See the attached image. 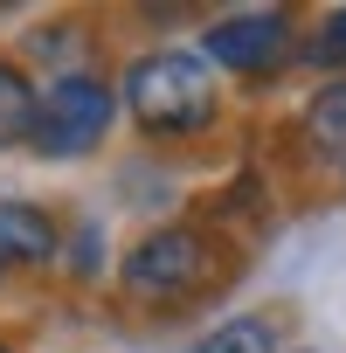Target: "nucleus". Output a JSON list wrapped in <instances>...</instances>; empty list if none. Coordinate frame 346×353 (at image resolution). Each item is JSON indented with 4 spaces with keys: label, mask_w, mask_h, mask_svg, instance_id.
Returning a JSON list of instances; mask_svg holds the SVG:
<instances>
[{
    "label": "nucleus",
    "mask_w": 346,
    "mask_h": 353,
    "mask_svg": "<svg viewBox=\"0 0 346 353\" xmlns=\"http://www.w3.org/2000/svg\"><path fill=\"white\" fill-rule=\"evenodd\" d=\"M0 353H14V346H0Z\"/></svg>",
    "instance_id": "9d476101"
},
{
    "label": "nucleus",
    "mask_w": 346,
    "mask_h": 353,
    "mask_svg": "<svg viewBox=\"0 0 346 353\" xmlns=\"http://www.w3.org/2000/svg\"><path fill=\"white\" fill-rule=\"evenodd\" d=\"M312 56H318V63H339V70H346V8H332V14H325V28H318Z\"/></svg>",
    "instance_id": "1a4fd4ad"
},
{
    "label": "nucleus",
    "mask_w": 346,
    "mask_h": 353,
    "mask_svg": "<svg viewBox=\"0 0 346 353\" xmlns=\"http://www.w3.org/2000/svg\"><path fill=\"white\" fill-rule=\"evenodd\" d=\"M35 97H42V90H35L14 63H0V152L28 139V125H35Z\"/></svg>",
    "instance_id": "0eeeda50"
},
{
    "label": "nucleus",
    "mask_w": 346,
    "mask_h": 353,
    "mask_svg": "<svg viewBox=\"0 0 346 353\" xmlns=\"http://www.w3.org/2000/svg\"><path fill=\"white\" fill-rule=\"evenodd\" d=\"M208 263H215L208 236H194V229H152L125 256V284L139 298H152V305H173V298H187V291L208 284Z\"/></svg>",
    "instance_id": "7ed1b4c3"
},
{
    "label": "nucleus",
    "mask_w": 346,
    "mask_h": 353,
    "mask_svg": "<svg viewBox=\"0 0 346 353\" xmlns=\"http://www.w3.org/2000/svg\"><path fill=\"white\" fill-rule=\"evenodd\" d=\"M291 56H298V28L277 8H243L208 28V63H222V70L263 77V70H284Z\"/></svg>",
    "instance_id": "20e7f679"
},
{
    "label": "nucleus",
    "mask_w": 346,
    "mask_h": 353,
    "mask_svg": "<svg viewBox=\"0 0 346 353\" xmlns=\"http://www.w3.org/2000/svg\"><path fill=\"white\" fill-rule=\"evenodd\" d=\"M305 139H312L332 166H346V77L325 83V90L312 97V111H305Z\"/></svg>",
    "instance_id": "423d86ee"
},
{
    "label": "nucleus",
    "mask_w": 346,
    "mask_h": 353,
    "mask_svg": "<svg viewBox=\"0 0 346 353\" xmlns=\"http://www.w3.org/2000/svg\"><path fill=\"white\" fill-rule=\"evenodd\" d=\"M56 256V222L28 201H0V263H49Z\"/></svg>",
    "instance_id": "39448f33"
},
{
    "label": "nucleus",
    "mask_w": 346,
    "mask_h": 353,
    "mask_svg": "<svg viewBox=\"0 0 346 353\" xmlns=\"http://www.w3.org/2000/svg\"><path fill=\"white\" fill-rule=\"evenodd\" d=\"M125 111L139 118V132L152 139H187V132H208L215 111H222V90L208 77L201 56L187 49H159V56H139L125 70Z\"/></svg>",
    "instance_id": "f257e3e1"
},
{
    "label": "nucleus",
    "mask_w": 346,
    "mask_h": 353,
    "mask_svg": "<svg viewBox=\"0 0 346 353\" xmlns=\"http://www.w3.org/2000/svg\"><path fill=\"white\" fill-rule=\"evenodd\" d=\"M194 353H277V325L250 312V319H229V325H215V332H208Z\"/></svg>",
    "instance_id": "6e6552de"
},
{
    "label": "nucleus",
    "mask_w": 346,
    "mask_h": 353,
    "mask_svg": "<svg viewBox=\"0 0 346 353\" xmlns=\"http://www.w3.org/2000/svg\"><path fill=\"white\" fill-rule=\"evenodd\" d=\"M111 111H118V97H111L97 77H56V83L35 97L28 145H35L42 159H77V152H90V145L111 132Z\"/></svg>",
    "instance_id": "f03ea898"
}]
</instances>
